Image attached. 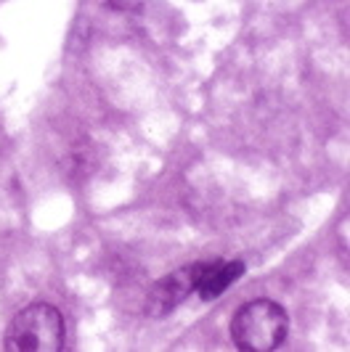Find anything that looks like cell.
Wrapping results in <instances>:
<instances>
[{
  "instance_id": "4",
  "label": "cell",
  "mask_w": 350,
  "mask_h": 352,
  "mask_svg": "<svg viewBox=\"0 0 350 352\" xmlns=\"http://www.w3.org/2000/svg\"><path fill=\"white\" fill-rule=\"evenodd\" d=\"M242 273H245V263H242V260H231V263L212 260V263L207 265V270H205V276L196 283L199 300H205V302L218 300L231 283L242 278Z\"/></svg>"
},
{
  "instance_id": "1",
  "label": "cell",
  "mask_w": 350,
  "mask_h": 352,
  "mask_svg": "<svg viewBox=\"0 0 350 352\" xmlns=\"http://www.w3.org/2000/svg\"><path fill=\"white\" fill-rule=\"evenodd\" d=\"M289 318L279 302L252 300L231 320V339L242 352H271L287 339Z\"/></svg>"
},
{
  "instance_id": "3",
  "label": "cell",
  "mask_w": 350,
  "mask_h": 352,
  "mask_svg": "<svg viewBox=\"0 0 350 352\" xmlns=\"http://www.w3.org/2000/svg\"><path fill=\"white\" fill-rule=\"evenodd\" d=\"M207 265H210V260L183 265V267H178L175 273L159 278V281L152 286L149 297H146V313L152 318H165L167 313H173L175 307L186 300L189 294L196 292V283L205 276Z\"/></svg>"
},
{
  "instance_id": "2",
  "label": "cell",
  "mask_w": 350,
  "mask_h": 352,
  "mask_svg": "<svg viewBox=\"0 0 350 352\" xmlns=\"http://www.w3.org/2000/svg\"><path fill=\"white\" fill-rule=\"evenodd\" d=\"M61 347H64V318L53 305L32 302L8 323L6 331L8 352H59Z\"/></svg>"
}]
</instances>
